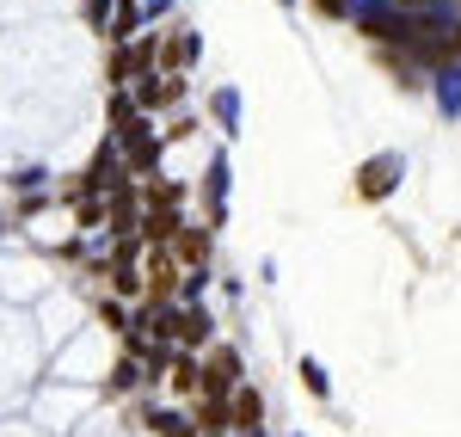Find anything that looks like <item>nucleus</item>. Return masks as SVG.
<instances>
[{
  "instance_id": "obj_1",
  "label": "nucleus",
  "mask_w": 461,
  "mask_h": 437,
  "mask_svg": "<svg viewBox=\"0 0 461 437\" xmlns=\"http://www.w3.org/2000/svg\"><path fill=\"white\" fill-rule=\"evenodd\" d=\"M228 419H234V425H258V395H252V388H240V395H234V406H228Z\"/></svg>"
},
{
  "instance_id": "obj_2",
  "label": "nucleus",
  "mask_w": 461,
  "mask_h": 437,
  "mask_svg": "<svg viewBox=\"0 0 461 437\" xmlns=\"http://www.w3.org/2000/svg\"><path fill=\"white\" fill-rule=\"evenodd\" d=\"M382 185H393V160H375V173L363 179V191H382Z\"/></svg>"
}]
</instances>
